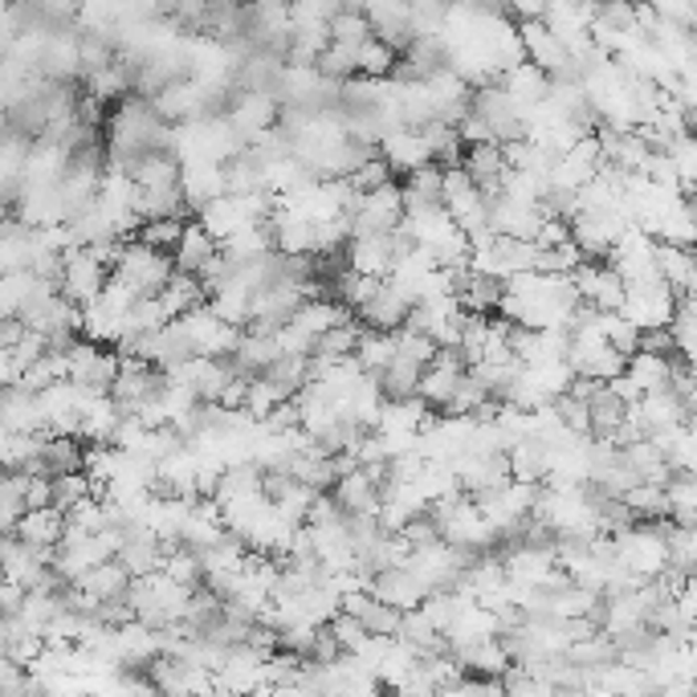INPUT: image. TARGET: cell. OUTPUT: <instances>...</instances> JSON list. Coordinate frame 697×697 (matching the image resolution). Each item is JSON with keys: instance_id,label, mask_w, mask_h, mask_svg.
<instances>
[{"instance_id": "obj_1", "label": "cell", "mask_w": 697, "mask_h": 697, "mask_svg": "<svg viewBox=\"0 0 697 697\" xmlns=\"http://www.w3.org/2000/svg\"><path fill=\"white\" fill-rule=\"evenodd\" d=\"M172 269H176L172 254H160V249H152V245L127 237V249H123V257L114 262L111 278L123 281L131 294H155L167 281Z\"/></svg>"}, {"instance_id": "obj_2", "label": "cell", "mask_w": 697, "mask_h": 697, "mask_svg": "<svg viewBox=\"0 0 697 697\" xmlns=\"http://www.w3.org/2000/svg\"><path fill=\"white\" fill-rule=\"evenodd\" d=\"M673 306H677V294L665 278H648V281H633V286H624V303H621V315L636 327H665L673 315Z\"/></svg>"}, {"instance_id": "obj_3", "label": "cell", "mask_w": 697, "mask_h": 697, "mask_svg": "<svg viewBox=\"0 0 697 697\" xmlns=\"http://www.w3.org/2000/svg\"><path fill=\"white\" fill-rule=\"evenodd\" d=\"M106 278H111V269L99 266V262H94L82 245H70V249H65L62 278H58V294H65L74 306H86L102 294Z\"/></svg>"}, {"instance_id": "obj_4", "label": "cell", "mask_w": 697, "mask_h": 697, "mask_svg": "<svg viewBox=\"0 0 697 697\" xmlns=\"http://www.w3.org/2000/svg\"><path fill=\"white\" fill-rule=\"evenodd\" d=\"M400 216H404V208H400V184L388 180L376 192H359V204L347 213V221H351V237H356V233H388V228L400 225Z\"/></svg>"}, {"instance_id": "obj_5", "label": "cell", "mask_w": 697, "mask_h": 697, "mask_svg": "<svg viewBox=\"0 0 697 697\" xmlns=\"http://www.w3.org/2000/svg\"><path fill=\"white\" fill-rule=\"evenodd\" d=\"M412 303H417V298H412L404 286H396L392 278H383L380 290L356 310V318L371 330H396V327H404V315Z\"/></svg>"}, {"instance_id": "obj_6", "label": "cell", "mask_w": 697, "mask_h": 697, "mask_svg": "<svg viewBox=\"0 0 697 697\" xmlns=\"http://www.w3.org/2000/svg\"><path fill=\"white\" fill-rule=\"evenodd\" d=\"M368 592L376 599H383V604H392V608L408 612V608H417L420 596H424L429 587L420 584V580L404 567V563H396V567H383V571H376V575H371Z\"/></svg>"}, {"instance_id": "obj_7", "label": "cell", "mask_w": 697, "mask_h": 697, "mask_svg": "<svg viewBox=\"0 0 697 697\" xmlns=\"http://www.w3.org/2000/svg\"><path fill=\"white\" fill-rule=\"evenodd\" d=\"M519 41H522V53H526V62H534L543 74H555L558 65L567 62V45L543 25V17H534V21H519Z\"/></svg>"}, {"instance_id": "obj_8", "label": "cell", "mask_w": 697, "mask_h": 697, "mask_svg": "<svg viewBox=\"0 0 697 697\" xmlns=\"http://www.w3.org/2000/svg\"><path fill=\"white\" fill-rule=\"evenodd\" d=\"M180 188H184L188 208L196 213L213 196H225V172H221L216 160H184L180 164Z\"/></svg>"}, {"instance_id": "obj_9", "label": "cell", "mask_w": 697, "mask_h": 697, "mask_svg": "<svg viewBox=\"0 0 697 697\" xmlns=\"http://www.w3.org/2000/svg\"><path fill=\"white\" fill-rule=\"evenodd\" d=\"M653 266L657 274L673 286V294H694L697 286V262L689 245L673 242H653Z\"/></svg>"}, {"instance_id": "obj_10", "label": "cell", "mask_w": 697, "mask_h": 697, "mask_svg": "<svg viewBox=\"0 0 697 697\" xmlns=\"http://www.w3.org/2000/svg\"><path fill=\"white\" fill-rule=\"evenodd\" d=\"M380 155L388 160L396 176L400 172H412V167L429 164V147H424V135L412 127H396L388 135H380Z\"/></svg>"}, {"instance_id": "obj_11", "label": "cell", "mask_w": 697, "mask_h": 697, "mask_svg": "<svg viewBox=\"0 0 697 697\" xmlns=\"http://www.w3.org/2000/svg\"><path fill=\"white\" fill-rule=\"evenodd\" d=\"M62 531H65V514H62L58 506L25 510V514L17 519V526H13V534L21 539V543L41 546V551H50V546H58Z\"/></svg>"}, {"instance_id": "obj_12", "label": "cell", "mask_w": 697, "mask_h": 697, "mask_svg": "<svg viewBox=\"0 0 697 697\" xmlns=\"http://www.w3.org/2000/svg\"><path fill=\"white\" fill-rule=\"evenodd\" d=\"M82 461H86V441H82V437L45 429V441H41V470L50 473V478H58V473L82 470Z\"/></svg>"}, {"instance_id": "obj_13", "label": "cell", "mask_w": 697, "mask_h": 697, "mask_svg": "<svg viewBox=\"0 0 697 697\" xmlns=\"http://www.w3.org/2000/svg\"><path fill=\"white\" fill-rule=\"evenodd\" d=\"M330 494H335V502H339L347 514H376V506H380V485L371 482L363 470H351V473H342V478H335Z\"/></svg>"}, {"instance_id": "obj_14", "label": "cell", "mask_w": 697, "mask_h": 697, "mask_svg": "<svg viewBox=\"0 0 697 697\" xmlns=\"http://www.w3.org/2000/svg\"><path fill=\"white\" fill-rule=\"evenodd\" d=\"M155 298H160V306H164L167 318H180L184 310H192V306L208 303V298H204L201 278H196V274H188V269H172L164 286L155 290Z\"/></svg>"}, {"instance_id": "obj_15", "label": "cell", "mask_w": 697, "mask_h": 697, "mask_svg": "<svg viewBox=\"0 0 697 697\" xmlns=\"http://www.w3.org/2000/svg\"><path fill=\"white\" fill-rule=\"evenodd\" d=\"M221 245H216V237H208V228L192 216V221H184V233H180L176 249H172V262H176V269H188V274H201V266L208 262V257L216 254Z\"/></svg>"}, {"instance_id": "obj_16", "label": "cell", "mask_w": 697, "mask_h": 697, "mask_svg": "<svg viewBox=\"0 0 697 697\" xmlns=\"http://www.w3.org/2000/svg\"><path fill=\"white\" fill-rule=\"evenodd\" d=\"M78 587H86L94 599H119L127 596L131 587V571L119 563V558H102V563H94L90 571H82L74 580Z\"/></svg>"}, {"instance_id": "obj_17", "label": "cell", "mask_w": 697, "mask_h": 697, "mask_svg": "<svg viewBox=\"0 0 697 697\" xmlns=\"http://www.w3.org/2000/svg\"><path fill=\"white\" fill-rule=\"evenodd\" d=\"M127 176L140 184V188H164V184H176L180 180V160L172 152H160V147H152V152L135 155L127 164Z\"/></svg>"}, {"instance_id": "obj_18", "label": "cell", "mask_w": 697, "mask_h": 697, "mask_svg": "<svg viewBox=\"0 0 697 697\" xmlns=\"http://www.w3.org/2000/svg\"><path fill=\"white\" fill-rule=\"evenodd\" d=\"M498 82H502V86L510 90V99H519L522 106H534V102H543L546 99V86H551V78H546L534 62H526V58H522L519 65L502 70V74H498Z\"/></svg>"}, {"instance_id": "obj_19", "label": "cell", "mask_w": 697, "mask_h": 697, "mask_svg": "<svg viewBox=\"0 0 697 697\" xmlns=\"http://www.w3.org/2000/svg\"><path fill=\"white\" fill-rule=\"evenodd\" d=\"M196 221L208 228V237H216V242H225L233 228L249 225L242 213V204H237V196H228V192L225 196H213L208 204H201V208H196Z\"/></svg>"}, {"instance_id": "obj_20", "label": "cell", "mask_w": 697, "mask_h": 697, "mask_svg": "<svg viewBox=\"0 0 697 697\" xmlns=\"http://www.w3.org/2000/svg\"><path fill=\"white\" fill-rule=\"evenodd\" d=\"M665 506H669V522H677V526H697L694 473H673L669 482H665Z\"/></svg>"}, {"instance_id": "obj_21", "label": "cell", "mask_w": 697, "mask_h": 697, "mask_svg": "<svg viewBox=\"0 0 697 697\" xmlns=\"http://www.w3.org/2000/svg\"><path fill=\"white\" fill-rule=\"evenodd\" d=\"M249 294H254V290H245L242 281L228 278L221 290L208 294V306H213V315L221 318V322L245 330V322H249V315H254V310H249Z\"/></svg>"}, {"instance_id": "obj_22", "label": "cell", "mask_w": 697, "mask_h": 697, "mask_svg": "<svg viewBox=\"0 0 697 697\" xmlns=\"http://www.w3.org/2000/svg\"><path fill=\"white\" fill-rule=\"evenodd\" d=\"M359 330H363V322H359L356 315L347 318V322H335V327H327L315 339V351H310V356H318L322 363H335V359L351 356V351H356Z\"/></svg>"}, {"instance_id": "obj_23", "label": "cell", "mask_w": 697, "mask_h": 697, "mask_svg": "<svg viewBox=\"0 0 697 697\" xmlns=\"http://www.w3.org/2000/svg\"><path fill=\"white\" fill-rule=\"evenodd\" d=\"M327 38L339 41V45H359V41L371 38V21L359 4H339L335 13L327 17Z\"/></svg>"}, {"instance_id": "obj_24", "label": "cell", "mask_w": 697, "mask_h": 697, "mask_svg": "<svg viewBox=\"0 0 697 697\" xmlns=\"http://www.w3.org/2000/svg\"><path fill=\"white\" fill-rule=\"evenodd\" d=\"M621 502L628 506L636 522H653V519H669V506H665V485L653 482H636L621 494Z\"/></svg>"}, {"instance_id": "obj_25", "label": "cell", "mask_w": 697, "mask_h": 697, "mask_svg": "<svg viewBox=\"0 0 697 697\" xmlns=\"http://www.w3.org/2000/svg\"><path fill=\"white\" fill-rule=\"evenodd\" d=\"M257 376H266L281 396H294L306 388V356H290V351H278V356L269 359L266 368L257 371Z\"/></svg>"}, {"instance_id": "obj_26", "label": "cell", "mask_w": 697, "mask_h": 697, "mask_svg": "<svg viewBox=\"0 0 697 697\" xmlns=\"http://www.w3.org/2000/svg\"><path fill=\"white\" fill-rule=\"evenodd\" d=\"M624 376H628L640 392H657V388H665V380H669V359L636 351V356L624 359Z\"/></svg>"}, {"instance_id": "obj_27", "label": "cell", "mask_w": 697, "mask_h": 697, "mask_svg": "<svg viewBox=\"0 0 697 697\" xmlns=\"http://www.w3.org/2000/svg\"><path fill=\"white\" fill-rule=\"evenodd\" d=\"M351 356L359 359V368H363V371H380L383 363L396 356L392 330H371V327H363V330H359L356 351H351Z\"/></svg>"}, {"instance_id": "obj_28", "label": "cell", "mask_w": 697, "mask_h": 697, "mask_svg": "<svg viewBox=\"0 0 697 697\" xmlns=\"http://www.w3.org/2000/svg\"><path fill=\"white\" fill-rule=\"evenodd\" d=\"M315 74L327 78V82H347V78H356V45L327 41L315 58Z\"/></svg>"}, {"instance_id": "obj_29", "label": "cell", "mask_w": 697, "mask_h": 697, "mask_svg": "<svg viewBox=\"0 0 697 697\" xmlns=\"http://www.w3.org/2000/svg\"><path fill=\"white\" fill-rule=\"evenodd\" d=\"M400 53L380 38H368L356 45V74L363 78H392V65Z\"/></svg>"}, {"instance_id": "obj_30", "label": "cell", "mask_w": 697, "mask_h": 697, "mask_svg": "<svg viewBox=\"0 0 697 697\" xmlns=\"http://www.w3.org/2000/svg\"><path fill=\"white\" fill-rule=\"evenodd\" d=\"M160 571H164L167 580H176V584L184 587H196L204 580V567H201V555L192 551V546L176 543L164 551V563H160Z\"/></svg>"}, {"instance_id": "obj_31", "label": "cell", "mask_w": 697, "mask_h": 697, "mask_svg": "<svg viewBox=\"0 0 697 697\" xmlns=\"http://www.w3.org/2000/svg\"><path fill=\"white\" fill-rule=\"evenodd\" d=\"M180 233H184V221H180V216H160V221H143V225L135 228V242L152 245L160 254H172L180 242Z\"/></svg>"}, {"instance_id": "obj_32", "label": "cell", "mask_w": 697, "mask_h": 697, "mask_svg": "<svg viewBox=\"0 0 697 697\" xmlns=\"http://www.w3.org/2000/svg\"><path fill=\"white\" fill-rule=\"evenodd\" d=\"M315 494H318V490H310L306 482H290L278 498H274V502H269V506L278 510V514L290 522V526H303V522H306V510H310Z\"/></svg>"}, {"instance_id": "obj_33", "label": "cell", "mask_w": 697, "mask_h": 697, "mask_svg": "<svg viewBox=\"0 0 697 697\" xmlns=\"http://www.w3.org/2000/svg\"><path fill=\"white\" fill-rule=\"evenodd\" d=\"M278 400H286V396L274 388V383L266 380V376H249V388H245V400H242V412H249V417L262 424V420L269 417V408L278 404Z\"/></svg>"}, {"instance_id": "obj_34", "label": "cell", "mask_w": 697, "mask_h": 697, "mask_svg": "<svg viewBox=\"0 0 697 697\" xmlns=\"http://www.w3.org/2000/svg\"><path fill=\"white\" fill-rule=\"evenodd\" d=\"M82 498H90V478H86V470H74V473H58L53 478V506L62 510H70V506H78Z\"/></svg>"}, {"instance_id": "obj_35", "label": "cell", "mask_w": 697, "mask_h": 697, "mask_svg": "<svg viewBox=\"0 0 697 697\" xmlns=\"http://www.w3.org/2000/svg\"><path fill=\"white\" fill-rule=\"evenodd\" d=\"M347 180H351V188L356 192H376V188H383L388 180H396V172L388 167V160L376 152L371 160H363L356 172H347Z\"/></svg>"}, {"instance_id": "obj_36", "label": "cell", "mask_w": 697, "mask_h": 697, "mask_svg": "<svg viewBox=\"0 0 697 697\" xmlns=\"http://www.w3.org/2000/svg\"><path fill=\"white\" fill-rule=\"evenodd\" d=\"M359 621H363V628H368L371 636L400 633V608H392V604H383V599H376V596L368 599V608L359 612Z\"/></svg>"}, {"instance_id": "obj_37", "label": "cell", "mask_w": 697, "mask_h": 697, "mask_svg": "<svg viewBox=\"0 0 697 697\" xmlns=\"http://www.w3.org/2000/svg\"><path fill=\"white\" fill-rule=\"evenodd\" d=\"M327 628L335 633V640H339L342 653H356L363 640H368V628H363V621L359 616H351V612H335L327 621Z\"/></svg>"}, {"instance_id": "obj_38", "label": "cell", "mask_w": 697, "mask_h": 697, "mask_svg": "<svg viewBox=\"0 0 697 697\" xmlns=\"http://www.w3.org/2000/svg\"><path fill=\"white\" fill-rule=\"evenodd\" d=\"M396 534H400V539L408 543V551H412V546L441 543V526H437V522H432L429 514H424V510H420V514H412V519H408Z\"/></svg>"}, {"instance_id": "obj_39", "label": "cell", "mask_w": 697, "mask_h": 697, "mask_svg": "<svg viewBox=\"0 0 697 697\" xmlns=\"http://www.w3.org/2000/svg\"><path fill=\"white\" fill-rule=\"evenodd\" d=\"M306 657L318 660V665H335V660L342 657L339 640H335V633H330L327 624H315V636H310V648H306Z\"/></svg>"}, {"instance_id": "obj_40", "label": "cell", "mask_w": 697, "mask_h": 697, "mask_svg": "<svg viewBox=\"0 0 697 697\" xmlns=\"http://www.w3.org/2000/svg\"><path fill=\"white\" fill-rule=\"evenodd\" d=\"M636 351H648V356H665L669 359L677 351V342H673L669 327H645L640 330V347Z\"/></svg>"}, {"instance_id": "obj_41", "label": "cell", "mask_w": 697, "mask_h": 697, "mask_svg": "<svg viewBox=\"0 0 697 697\" xmlns=\"http://www.w3.org/2000/svg\"><path fill=\"white\" fill-rule=\"evenodd\" d=\"M53 506V478L50 473H29L25 482V510Z\"/></svg>"}, {"instance_id": "obj_42", "label": "cell", "mask_w": 697, "mask_h": 697, "mask_svg": "<svg viewBox=\"0 0 697 697\" xmlns=\"http://www.w3.org/2000/svg\"><path fill=\"white\" fill-rule=\"evenodd\" d=\"M444 4H465V0H444Z\"/></svg>"}]
</instances>
